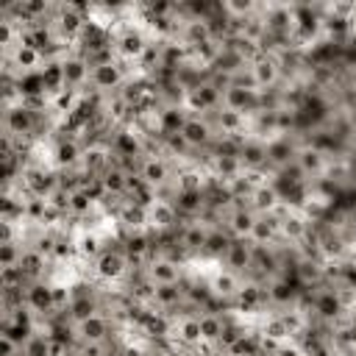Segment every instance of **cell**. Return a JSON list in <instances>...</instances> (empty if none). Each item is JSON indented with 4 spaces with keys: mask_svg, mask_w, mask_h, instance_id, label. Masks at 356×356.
I'll return each mask as SVG.
<instances>
[{
    "mask_svg": "<svg viewBox=\"0 0 356 356\" xmlns=\"http://www.w3.org/2000/svg\"><path fill=\"white\" fill-rule=\"evenodd\" d=\"M139 267L131 261V256L125 253V248L120 242L108 245L92 264H89V278L103 289L108 292L111 286H120V292L125 289V284L131 281V275L136 273Z\"/></svg>",
    "mask_w": 356,
    "mask_h": 356,
    "instance_id": "1",
    "label": "cell"
},
{
    "mask_svg": "<svg viewBox=\"0 0 356 356\" xmlns=\"http://www.w3.org/2000/svg\"><path fill=\"white\" fill-rule=\"evenodd\" d=\"M245 78L250 86H256L264 97L275 95L286 78H289V67H286V56L278 53V50H261L256 56H250L248 61V70H245Z\"/></svg>",
    "mask_w": 356,
    "mask_h": 356,
    "instance_id": "2",
    "label": "cell"
},
{
    "mask_svg": "<svg viewBox=\"0 0 356 356\" xmlns=\"http://www.w3.org/2000/svg\"><path fill=\"white\" fill-rule=\"evenodd\" d=\"M339 159H342V156H334V153L317 147L314 142L300 139L298 147H295V156H292L289 170H292L306 186H317V184H325V181L331 178V170H334V164H337Z\"/></svg>",
    "mask_w": 356,
    "mask_h": 356,
    "instance_id": "3",
    "label": "cell"
},
{
    "mask_svg": "<svg viewBox=\"0 0 356 356\" xmlns=\"http://www.w3.org/2000/svg\"><path fill=\"white\" fill-rule=\"evenodd\" d=\"M134 175H136V181L145 189H150L156 195H167L170 186H172V181H175V175H178V164L159 145H153L147 153H142L136 159Z\"/></svg>",
    "mask_w": 356,
    "mask_h": 356,
    "instance_id": "4",
    "label": "cell"
},
{
    "mask_svg": "<svg viewBox=\"0 0 356 356\" xmlns=\"http://www.w3.org/2000/svg\"><path fill=\"white\" fill-rule=\"evenodd\" d=\"M134 81V70L125 67L117 56H106L92 61V72H89V92L97 97H111L120 95L128 83Z\"/></svg>",
    "mask_w": 356,
    "mask_h": 356,
    "instance_id": "5",
    "label": "cell"
},
{
    "mask_svg": "<svg viewBox=\"0 0 356 356\" xmlns=\"http://www.w3.org/2000/svg\"><path fill=\"white\" fill-rule=\"evenodd\" d=\"M117 320L111 317V312L103 306L95 314L78 320V323H67V342L72 348L81 345H97V342H111L117 337Z\"/></svg>",
    "mask_w": 356,
    "mask_h": 356,
    "instance_id": "6",
    "label": "cell"
},
{
    "mask_svg": "<svg viewBox=\"0 0 356 356\" xmlns=\"http://www.w3.org/2000/svg\"><path fill=\"white\" fill-rule=\"evenodd\" d=\"M200 281H203V286L209 289V295H211V300L217 306L231 309L239 300V295H242V289L248 284V275H239V273L222 267L220 261H214V267L206 275H200Z\"/></svg>",
    "mask_w": 356,
    "mask_h": 356,
    "instance_id": "7",
    "label": "cell"
},
{
    "mask_svg": "<svg viewBox=\"0 0 356 356\" xmlns=\"http://www.w3.org/2000/svg\"><path fill=\"white\" fill-rule=\"evenodd\" d=\"M142 278L150 284V286H170V284H184L189 278V264L175 259V256H167V253H153L142 267H139Z\"/></svg>",
    "mask_w": 356,
    "mask_h": 356,
    "instance_id": "8",
    "label": "cell"
},
{
    "mask_svg": "<svg viewBox=\"0 0 356 356\" xmlns=\"http://www.w3.org/2000/svg\"><path fill=\"white\" fill-rule=\"evenodd\" d=\"M178 139H181L200 161H203V156L220 142L217 128H214L211 117H206V114H186V120H184V125H181V131H178Z\"/></svg>",
    "mask_w": 356,
    "mask_h": 356,
    "instance_id": "9",
    "label": "cell"
},
{
    "mask_svg": "<svg viewBox=\"0 0 356 356\" xmlns=\"http://www.w3.org/2000/svg\"><path fill=\"white\" fill-rule=\"evenodd\" d=\"M181 222L184 220H181L178 209L172 206V200L167 195H153L145 203V231H150L156 239L175 234Z\"/></svg>",
    "mask_w": 356,
    "mask_h": 356,
    "instance_id": "10",
    "label": "cell"
},
{
    "mask_svg": "<svg viewBox=\"0 0 356 356\" xmlns=\"http://www.w3.org/2000/svg\"><path fill=\"white\" fill-rule=\"evenodd\" d=\"M236 159L242 164V170L248 175H264L270 172V147H267V136L250 134L245 139L236 142Z\"/></svg>",
    "mask_w": 356,
    "mask_h": 356,
    "instance_id": "11",
    "label": "cell"
},
{
    "mask_svg": "<svg viewBox=\"0 0 356 356\" xmlns=\"http://www.w3.org/2000/svg\"><path fill=\"white\" fill-rule=\"evenodd\" d=\"M222 267L239 273V275H248L253 273V261H256V245L248 242V239H231L228 248L222 250V256L217 259Z\"/></svg>",
    "mask_w": 356,
    "mask_h": 356,
    "instance_id": "12",
    "label": "cell"
}]
</instances>
